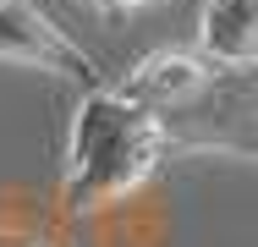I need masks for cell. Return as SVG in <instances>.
<instances>
[{
	"label": "cell",
	"instance_id": "obj_1",
	"mask_svg": "<svg viewBox=\"0 0 258 247\" xmlns=\"http://www.w3.org/2000/svg\"><path fill=\"white\" fill-rule=\"evenodd\" d=\"M165 159V132L149 104L121 94L115 83H99L77 99L72 138H66V181H60V214H94L104 203L138 193L154 165Z\"/></svg>",
	"mask_w": 258,
	"mask_h": 247
},
{
	"label": "cell",
	"instance_id": "obj_2",
	"mask_svg": "<svg viewBox=\"0 0 258 247\" xmlns=\"http://www.w3.org/2000/svg\"><path fill=\"white\" fill-rule=\"evenodd\" d=\"M165 154H236L258 165V66H209L198 94L159 115Z\"/></svg>",
	"mask_w": 258,
	"mask_h": 247
},
{
	"label": "cell",
	"instance_id": "obj_3",
	"mask_svg": "<svg viewBox=\"0 0 258 247\" xmlns=\"http://www.w3.org/2000/svg\"><path fill=\"white\" fill-rule=\"evenodd\" d=\"M0 60L39 66V72H50V77L77 83L83 94L104 83V66L77 44V39H66L33 0H0Z\"/></svg>",
	"mask_w": 258,
	"mask_h": 247
},
{
	"label": "cell",
	"instance_id": "obj_4",
	"mask_svg": "<svg viewBox=\"0 0 258 247\" xmlns=\"http://www.w3.org/2000/svg\"><path fill=\"white\" fill-rule=\"evenodd\" d=\"M209 66L198 49H154V55H143L115 88L121 94H132L138 104H149L154 115H165L170 104H181L187 94H198V83L209 77Z\"/></svg>",
	"mask_w": 258,
	"mask_h": 247
},
{
	"label": "cell",
	"instance_id": "obj_5",
	"mask_svg": "<svg viewBox=\"0 0 258 247\" xmlns=\"http://www.w3.org/2000/svg\"><path fill=\"white\" fill-rule=\"evenodd\" d=\"M198 55L214 66H258V0H204Z\"/></svg>",
	"mask_w": 258,
	"mask_h": 247
},
{
	"label": "cell",
	"instance_id": "obj_6",
	"mask_svg": "<svg viewBox=\"0 0 258 247\" xmlns=\"http://www.w3.org/2000/svg\"><path fill=\"white\" fill-rule=\"evenodd\" d=\"M83 6H104V11H132V6H149V0H83Z\"/></svg>",
	"mask_w": 258,
	"mask_h": 247
},
{
	"label": "cell",
	"instance_id": "obj_7",
	"mask_svg": "<svg viewBox=\"0 0 258 247\" xmlns=\"http://www.w3.org/2000/svg\"><path fill=\"white\" fill-rule=\"evenodd\" d=\"M0 247H33L28 236H11V231H0Z\"/></svg>",
	"mask_w": 258,
	"mask_h": 247
}]
</instances>
